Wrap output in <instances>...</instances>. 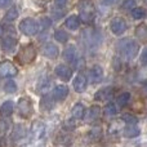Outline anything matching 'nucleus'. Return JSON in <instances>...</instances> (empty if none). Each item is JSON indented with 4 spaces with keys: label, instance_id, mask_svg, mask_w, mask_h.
I'll return each mask as SVG.
<instances>
[{
    "label": "nucleus",
    "instance_id": "ea45409f",
    "mask_svg": "<svg viewBox=\"0 0 147 147\" xmlns=\"http://www.w3.org/2000/svg\"><path fill=\"white\" fill-rule=\"evenodd\" d=\"M145 86H146V89H147V83H146V85H145Z\"/></svg>",
    "mask_w": 147,
    "mask_h": 147
},
{
    "label": "nucleus",
    "instance_id": "9d476101",
    "mask_svg": "<svg viewBox=\"0 0 147 147\" xmlns=\"http://www.w3.org/2000/svg\"><path fill=\"white\" fill-rule=\"evenodd\" d=\"M54 72H56V75L58 76V78H61L62 80H70L72 76V71L70 67H67L66 65H58V66L56 67V70H54Z\"/></svg>",
    "mask_w": 147,
    "mask_h": 147
},
{
    "label": "nucleus",
    "instance_id": "bb28decb",
    "mask_svg": "<svg viewBox=\"0 0 147 147\" xmlns=\"http://www.w3.org/2000/svg\"><path fill=\"white\" fill-rule=\"evenodd\" d=\"M4 90L9 94L16 93V92H17V85H16V83L13 80H8V81H5V84H4Z\"/></svg>",
    "mask_w": 147,
    "mask_h": 147
},
{
    "label": "nucleus",
    "instance_id": "a211bd4d",
    "mask_svg": "<svg viewBox=\"0 0 147 147\" xmlns=\"http://www.w3.org/2000/svg\"><path fill=\"white\" fill-rule=\"evenodd\" d=\"M13 110H14V103H13L12 101H7L1 105V107H0V114H1L4 117H8L13 114Z\"/></svg>",
    "mask_w": 147,
    "mask_h": 147
},
{
    "label": "nucleus",
    "instance_id": "dca6fc26",
    "mask_svg": "<svg viewBox=\"0 0 147 147\" xmlns=\"http://www.w3.org/2000/svg\"><path fill=\"white\" fill-rule=\"evenodd\" d=\"M140 133H141L140 129L136 127V124H128L127 127L124 128L123 134L127 138H134V137H137V136H140Z\"/></svg>",
    "mask_w": 147,
    "mask_h": 147
},
{
    "label": "nucleus",
    "instance_id": "423d86ee",
    "mask_svg": "<svg viewBox=\"0 0 147 147\" xmlns=\"http://www.w3.org/2000/svg\"><path fill=\"white\" fill-rule=\"evenodd\" d=\"M110 28L115 35H123V34L127 31V22H125L124 18L121 17H115L114 20L110 23Z\"/></svg>",
    "mask_w": 147,
    "mask_h": 147
},
{
    "label": "nucleus",
    "instance_id": "412c9836",
    "mask_svg": "<svg viewBox=\"0 0 147 147\" xmlns=\"http://www.w3.org/2000/svg\"><path fill=\"white\" fill-rule=\"evenodd\" d=\"M26 134V130H25V127L22 124H17L14 127V130H13V134H12V140L13 141H20L25 137Z\"/></svg>",
    "mask_w": 147,
    "mask_h": 147
},
{
    "label": "nucleus",
    "instance_id": "f704fd0d",
    "mask_svg": "<svg viewBox=\"0 0 147 147\" xmlns=\"http://www.w3.org/2000/svg\"><path fill=\"white\" fill-rule=\"evenodd\" d=\"M141 63L147 65V47L142 51V53H141Z\"/></svg>",
    "mask_w": 147,
    "mask_h": 147
},
{
    "label": "nucleus",
    "instance_id": "f257e3e1",
    "mask_svg": "<svg viewBox=\"0 0 147 147\" xmlns=\"http://www.w3.org/2000/svg\"><path fill=\"white\" fill-rule=\"evenodd\" d=\"M116 48L119 54L125 59H133L137 56L138 51H140V45L136 40L133 39H121L119 40V43L116 44Z\"/></svg>",
    "mask_w": 147,
    "mask_h": 147
},
{
    "label": "nucleus",
    "instance_id": "0eeeda50",
    "mask_svg": "<svg viewBox=\"0 0 147 147\" xmlns=\"http://www.w3.org/2000/svg\"><path fill=\"white\" fill-rule=\"evenodd\" d=\"M17 75V69L10 61H3L0 63V76L1 78H13Z\"/></svg>",
    "mask_w": 147,
    "mask_h": 147
},
{
    "label": "nucleus",
    "instance_id": "2eb2a0df",
    "mask_svg": "<svg viewBox=\"0 0 147 147\" xmlns=\"http://www.w3.org/2000/svg\"><path fill=\"white\" fill-rule=\"evenodd\" d=\"M69 94V88L66 85H57L56 88L53 89V97L57 101H62L65 99Z\"/></svg>",
    "mask_w": 147,
    "mask_h": 147
},
{
    "label": "nucleus",
    "instance_id": "393cba45",
    "mask_svg": "<svg viewBox=\"0 0 147 147\" xmlns=\"http://www.w3.org/2000/svg\"><path fill=\"white\" fill-rule=\"evenodd\" d=\"M132 17L134 20H141V18L146 17V9L145 8H133L132 9Z\"/></svg>",
    "mask_w": 147,
    "mask_h": 147
},
{
    "label": "nucleus",
    "instance_id": "20e7f679",
    "mask_svg": "<svg viewBox=\"0 0 147 147\" xmlns=\"http://www.w3.org/2000/svg\"><path fill=\"white\" fill-rule=\"evenodd\" d=\"M17 112L21 117H23V119H28V117H31L32 114H34L32 101H31L28 97H22V98L18 101Z\"/></svg>",
    "mask_w": 147,
    "mask_h": 147
},
{
    "label": "nucleus",
    "instance_id": "473e14b6",
    "mask_svg": "<svg viewBox=\"0 0 147 147\" xmlns=\"http://www.w3.org/2000/svg\"><path fill=\"white\" fill-rule=\"evenodd\" d=\"M51 25H52V22H51V20H49V18H47V17L41 18V21H40L41 30H48V28L51 27Z\"/></svg>",
    "mask_w": 147,
    "mask_h": 147
},
{
    "label": "nucleus",
    "instance_id": "9b49d317",
    "mask_svg": "<svg viewBox=\"0 0 147 147\" xmlns=\"http://www.w3.org/2000/svg\"><path fill=\"white\" fill-rule=\"evenodd\" d=\"M0 45H1V48H3V51L4 52L10 53V52L14 51L16 45H17V40H16L14 38H10V36H5V38L1 39Z\"/></svg>",
    "mask_w": 147,
    "mask_h": 147
},
{
    "label": "nucleus",
    "instance_id": "c9c22d12",
    "mask_svg": "<svg viewBox=\"0 0 147 147\" xmlns=\"http://www.w3.org/2000/svg\"><path fill=\"white\" fill-rule=\"evenodd\" d=\"M13 0H0V8H8L9 5H12Z\"/></svg>",
    "mask_w": 147,
    "mask_h": 147
},
{
    "label": "nucleus",
    "instance_id": "aec40b11",
    "mask_svg": "<svg viewBox=\"0 0 147 147\" xmlns=\"http://www.w3.org/2000/svg\"><path fill=\"white\" fill-rule=\"evenodd\" d=\"M71 115H72L74 119H76V120L83 119L84 115H85V107H84L81 103H76L75 106H74L72 111H71Z\"/></svg>",
    "mask_w": 147,
    "mask_h": 147
},
{
    "label": "nucleus",
    "instance_id": "2f4dec72",
    "mask_svg": "<svg viewBox=\"0 0 147 147\" xmlns=\"http://www.w3.org/2000/svg\"><path fill=\"white\" fill-rule=\"evenodd\" d=\"M9 129V121L8 119H1L0 120V133H5Z\"/></svg>",
    "mask_w": 147,
    "mask_h": 147
},
{
    "label": "nucleus",
    "instance_id": "f8f14e48",
    "mask_svg": "<svg viewBox=\"0 0 147 147\" xmlns=\"http://www.w3.org/2000/svg\"><path fill=\"white\" fill-rule=\"evenodd\" d=\"M114 96V88L109 86V88H102L94 94V99L96 101H106V99H110Z\"/></svg>",
    "mask_w": 147,
    "mask_h": 147
},
{
    "label": "nucleus",
    "instance_id": "f03ea898",
    "mask_svg": "<svg viewBox=\"0 0 147 147\" xmlns=\"http://www.w3.org/2000/svg\"><path fill=\"white\" fill-rule=\"evenodd\" d=\"M78 10H79V17L81 21L89 23L96 18V5L92 0H79L78 1Z\"/></svg>",
    "mask_w": 147,
    "mask_h": 147
},
{
    "label": "nucleus",
    "instance_id": "4468645a",
    "mask_svg": "<svg viewBox=\"0 0 147 147\" xmlns=\"http://www.w3.org/2000/svg\"><path fill=\"white\" fill-rule=\"evenodd\" d=\"M99 116H101V107L94 105V106H92L90 109L88 110V112H86V115H85V120L89 123H93V121H96V120H98Z\"/></svg>",
    "mask_w": 147,
    "mask_h": 147
},
{
    "label": "nucleus",
    "instance_id": "4be33fe9",
    "mask_svg": "<svg viewBox=\"0 0 147 147\" xmlns=\"http://www.w3.org/2000/svg\"><path fill=\"white\" fill-rule=\"evenodd\" d=\"M40 107L41 110H44V111H49V110L53 109V99L51 98V97L47 94V96H44L43 98H41V102H40Z\"/></svg>",
    "mask_w": 147,
    "mask_h": 147
},
{
    "label": "nucleus",
    "instance_id": "4c0bfd02",
    "mask_svg": "<svg viewBox=\"0 0 147 147\" xmlns=\"http://www.w3.org/2000/svg\"><path fill=\"white\" fill-rule=\"evenodd\" d=\"M101 3L103 5H114L116 3V0H101Z\"/></svg>",
    "mask_w": 147,
    "mask_h": 147
},
{
    "label": "nucleus",
    "instance_id": "39448f33",
    "mask_svg": "<svg viewBox=\"0 0 147 147\" xmlns=\"http://www.w3.org/2000/svg\"><path fill=\"white\" fill-rule=\"evenodd\" d=\"M20 30L25 35L32 36L39 31V23L32 18H25L20 23Z\"/></svg>",
    "mask_w": 147,
    "mask_h": 147
},
{
    "label": "nucleus",
    "instance_id": "6ab92c4d",
    "mask_svg": "<svg viewBox=\"0 0 147 147\" xmlns=\"http://www.w3.org/2000/svg\"><path fill=\"white\" fill-rule=\"evenodd\" d=\"M65 25H66V27L69 28V30H72V31L78 30L79 26H80V18H79L78 16H70L66 20Z\"/></svg>",
    "mask_w": 147,
    "mask_h": 147
},
{
    "label": "nucleus",
    "instance_id": "ddd939ff",
    "mask_svg": "<svg viewBox=\"0 0 147 147\" xmlns=\"http://www.w3.org/2000/svg\"><path fill=\"white\" fill-rule=\"evenodd\" d=\"M86 88V78L83 74H79L75 79H74V89L78 93H83Z\"/></svg>",
    "mask_w": 147,
    "mask_h": 147
},
{
    "label": "nucleus",
    "instance_id": "c756f323",
    "mask_svg": "<svg viewBox=\"0 0 147 147\" xmlns=\"http://www.w3.org/2000/svg\"><path fill=\"white\" fill-rule=\"evenodd\" d=\"M136 35L141 39H146L147 38V26L141 25L140 27H137V30H136Z\"/></svg>",
    "mask_w": 147,
    "mask_h": 147
},
{
    "label": "nucleus",
    "instance_id": "cd10ccee",
    "mask_svg": "<svg viewBox=\"0 0 147 147\" xmlns=\"http://www.w3.org/2000/svg\"><path fill=\"white\" fill-rule=\"evenodd\" d=\"M89 137L92 138L93 141H98V140H101V137H102V129L101 128H93V129L90 130V133H89Z\"/></svg>",
    "mask_w": 147,
    "mask_h": 147
},
{
    "label": "nucleus",
    "instance_id": "6e6552de",
    "mask_svg": "<svg viewBox=\"0 0 147 147\" xmlns=\"http://www.w3.org/2000/svg\"><path fill=\"white\" fill-rule=\"evenodd\" d=\"M58 53H59V49L56 44L53 43H47L43 47V54L47 57V58H57L58 57Z\"/></svg>",
    "mask_w": 147,
    "mask_h": 147
},
{
    "label": "nucleus",
    "instance_id": "f3484780",
    "mask_svg": "<svg viewBox=\"0 0 147 147\" xmlns=\"http://www.w3.org/2000/svg\"><path fill=\"white\" fill-rule=\"evenodd\" d=\"M63 57L67 62H75V59L78 58V52H76V48L74 45H69L66 49H65Z\"/></svg>",
    "mask_w": 147,
    "mask_h": 147
},
{
    "label": "nucleus",
    "instance_id": "72a5a7b5",
    "mask_svg": "<svg viewBox=\"0 0 147 147\" xmlns=\"http://www.w3.org/2000/svg\"><path fill=\"white\" fill-rule=\"evenodd\" d=\"M136 5V0H125L123 3V9H133Z\"/></svg>",
    "mask_w": 147,
    "mask_h": 147
},
{
    "label": "nucleus",
    "instance_id": "1a4fd4ad",
    "mask_svg": "<svg viewBox=\"0 0 147 147\" xmlns=\"http://www.w3.org/2000/svg\"><path fill=\"white\" fill-rule=\"evenodd\" d=\"M102 78H103V70H102V67L98 66V65H96V66L92 67L90 71H89L90 83H93V84L99 83V81L102 80Z\"/></svg>",
    "mask_w": 147,
    "mask_h": 147
},
{
    "label": "nucleus",
    "instance_id": "b1692460",
    "mask_svg": "<svg viewBox=\"0 0 147 147\" xmlns=\"http://www.w3.org/2000/svg\"><path fill=\"white\" fill-rule=\"evenodd\" d=\"M54 39H56L58 43H66L69 40V35H67L66 31L63 30H57L54 32Z\"/></svg>",
    "mask_w": 147,
    "mask_h": 147
},
{
    "label": "nucleus",
    "instance_id": "a878e982",
    "mask_svg": "<svg viewBox=\"0 0 147 147\" xmlns=\"http://www.w3.org/2000/svg\"><path fill=\"white\" fill-rule=\"evenodd\" d=\"M103 112H105L106 116H114V115H116L117 109H116V106H115L114 103H107L106 106H105V109H103Z\"/></svg>",
    "mask_w": 147,
    "mask_h": 147
},
{
    "label": "nucleus",
    "instance_id": "c85d7f7f",
    "mask_svg": "<svg viewBox=\"0 0 147 147\" xmlns=\"http://www.w3.org/2000/svg\"><path fill=\"white\" fill-rule=\"evenodd\" d=\"M17 17H18V10L16 9V8H10V9L7 12V14H5V20L9 21V22L14 21Z\"/></svg>",
    "mask_w": 147,
    "mask_h": 147
},
{
    "label": "nucleus",
    "instance_id": "e433bc0d",
    "mask_svg": "<svg viewBox=\"0 0 147 147\" xmlns=\"http://www.w3.org/2000/svg\"><path fill=\"white\" fill-rule=\"evenodd\" d=\"M54 3H56V5L58 8H63L65 5H66L67 0H54Z\"/></svg>",
    "mask_w": 147,
    "mask_h": 147
},
{
    "label": "nucleus",
    "instance_id": "7c9ffc66",
    "mask_svg": "<svg viewBox=\"0 0 147 147\" xmlns=\"http://www.w3.org/2000/svg\"><path fill=\"white\" fill-rule=\"evenodd\" d=\"M121 119L124 120L125 123H128V124H137V121H138L137 117H136L134 115H132V114H125V115H123Z\"/></svg>",
    "mask_w": 147,
    "mask_h": 147
},
{
    "label": "nucleus",
    "instance_id": "5701e85b",
    "mask_svg": "<svg viewBox=\"0 0 147 147\" xmlns=\"http://www.w3.org/2000/svg\"><path fill=\"white\" fill-rule=\"evenodd\" d=\"M129 101H130V94L128 93V92H124V93H121L119 96V98H117V105H119V107H125L129 103Z\"/></svg>",
    "mask_w": 147,
    "mask_h": 147
},
{
    "label": "nucleus",
    "instance_id": "58836bf2",
    "mask_svg": "<svg viewBox=\"0 0 147 147\" xmlns=\"http://www.w3.org/2000/svg\"><path fill=\"white\" fill-rule=\"evenodd\" d=\"M3 35H4V27L0 25V36H3Z\"/></svg>",
    "mask_w": 147,
    "mask_h": 147
},
{
    "label": "nucleus",
    "instance_id": "7ed1b4c3",
    "mask_svg": "<svg viewBox=\"0 0 147 147\" xmlns=\"http://www.w3.org/2000/svg\"><path fill=\"white\" fill-rule=\"evenodd\" d=\"M36 58V49L32 44L23 45L17 53V61L21 65H30Z\"/></svg>",
    "mask_w": 147,
    "mask_h": 147
}]
</instances>
